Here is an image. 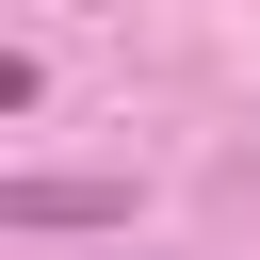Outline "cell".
<instances>
[{"instance_id": "cell-1", "label": "cell", "mask_w": 260, "mask_h": 260, "mask_svg": "<svg viewBox=\"0 0 260 260\" xmlns=\"http://www.w3.org/2000/svg\"><path fill=\"white\" fill-rule=\"evenodd\" d=\"M16 228H130V179H16Z\"/></svg>"}]
</instances>
